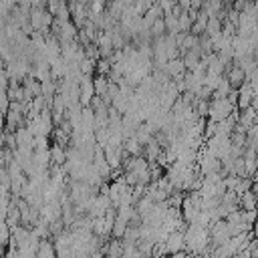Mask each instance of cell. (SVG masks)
<instances>
[{"label":"cell","instance_id":"obj_1","mask_svg":"<svg viewBox=\"0 0 258 258\" xmlns=\"http://www.w3.org/2000/svg\"><path fill=\"white\" fill-rule=\"evenodd\" d=\"M234 109H238V107H236L228 97L210 99V101H208V115H206V119H212V121L226 119Z\"/></svg>","mask_w":258,"mask_h":258},{"label":"cell","instance_id":"obj_2","mask_svg":"<svg viewBox=\"0 0 258 258\" xmlns=\"http://www.w3.org/2000/svg\"><path fill=\"white\" fill-rule=\"evenodd\" d=\"M163 71L167 73V77H169V79L181 77V75L185 73V67H183V62H181V56H177V58H169V60L165 62Z\"/></svg>","mask_w":258,"mask_h":258},{"label":"cell","instance_id":"obj_3","mask_svg":"<svg viewBox=\"0 0 258 258\" xmlns=\"http://www.w3.org/2000/svg\"><path fill=\"white\" fill-rule=\"evenodd\" d=\"M36 256H40V258H50V256H56V250H54L52 238H40V240H38V246H36Z\"/></svg>","mask_w":258,"mask_h":258},{"label":"cell","instance_id":"obj_4","mask_svg":"<svg viewBox=\"0 0 258 258\" xmlns=\"http://www.w3.org/2000/svg\"><path fill=\"white\" fill-rule=\"evenodd\" d=\"M238 208L240 210H256V194L254 189H246L238 196Z\"/></svg>","mask_w":258,"mask_h":258},{"label":"cell","instance_id":"obj_5","mask_svg":"<svg viewBox=\"0 0 258 258\" xmlns=\"http://www.w3.org/2000/svg\"><path fill=\"white\" fill-rule=\"evenodd\" d=\"M54 93H56V81H54L52 77L42 79V81H40V95H42L44 99H50Z\"/></svg>","mask_w":258,"mask_h":258},{"label":"cell","instance_id":"obj_6","mask_svg":"<svg viewBox=\"0 0 258 258\" xmlns=\"http://www.w3.org/2000/svg\"><path fill=\"white\" fill-rule=\"evenodd\" d=\"M149 34H151V38H155V36H161V34H165V24H163V16H161V18H155V20L151 22V26H149Z\"/></svg>","mask_w":258,"mask_h":258},{"label":"cell","instance_id":"obj_7","mask_svg":"<svg viewBox=\"0 0 258 258\" xmlns=\"http://www.w3.org/2000/svg\"><path fill=\"white\" fill-rule=\"evenodd\" d=\"M8 242H10V226L4 220H0V246L4 248L8 246Z\"/></svg>","mask_w":258,"mask_h":258},{"label":"cell","instance_id":"obj_8","mask_svg":"<svg viewBox=\"0 0 258 258\" xmlns=\"http://www.w3.org/2000/svg\"><path fill=\"white\" fill-rule=\"evenodd\" d=\"M105 6H107V0H89L87 2V8L91 10V12H103L105 10Z\"/></svg>","mask_w":258,"mask_h":258}]
</instances>
